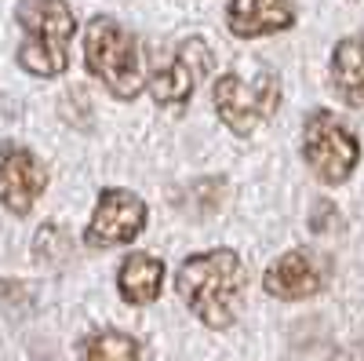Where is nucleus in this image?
Wrapping results in <instances>:
<instances>
[{
  "label": "nucleus",
  "instance_id": "4",
  "mask_svg": "<svg viewBox=\"0 0 364 361\" xmlns=\"http://www.w3.org/2000/svg\"><path fill=\"white\" fill-rule=\"evenodd\" d=\"M84 63L117 99H135L149 84L146 55L139 41L109 15L91 19L87 33H84Z\"/></svg>",
  "mask_w": 364,
  "mask_h": 361
},
{
  "label": "nucleus",
  "instance_id": "5",
  "mask_svg": "<svg viewBox=\"0 0 364 361\" xmlns=\"http://www.w3.org/2000/svg\"><path fill=\"white\" fill-rule=\"evenodd\" d=\"M302 157L321 183L339 187L360 161V142L331 110H317L310 113L306 132H302Z\"/></svg>",
  "mask_w": 364,
  "mask_h": 361
},
{
  "label": "nucleus",
  "instance_id": "12",
  "mask_svg": "<svg viewBox=\"0 0 364 361\" xmlns=\"http://www.w3.org/2000/svg\"><path fill=\"white\" fill-rule=\"evenodd\" d=\"M161 281H164V263L157 256H146V252H132L117 274V288L132 307L154 303L161 295Z\"/></svg>",
  "mask_w": 364,
  "mask_h": 361
},
{
  "label": "nucleus",
  "instance_id": "2",
  "mask_svg": "<svg viewBox=\"0 0 364 361\" xmlns=\"http://www.w3.org/2000/svg\"><path fill=\"white\" fill-rule=\"evenodd\" d=\"M22 26L18 66L33 77H58L70 66V37L77 33V19L66 0H22L15 11Z\"/></svg>",
  "mask_w": 364,
  "mask_h": 361
},
{
  "label": "nucleus",
  "instance_id": "10",
  "mask_svg": "<svg viewBox=\"0 0 364 361\" xmlns=\"http://www.w3.org/2000/svg\"><path fill=\"white\" fill-rule=\"evenodd\" d=\"M291 22H295L291 0H230V8H226V26L237 37L281 33Z\"/></svg>",
  "mask_w": 364,
  "mask_h": 361
},
{
  "label": "nucleus",
  "instance_id": "1",
  "mask_svg": "<svg viewBox=\"0 0 364 361\" xmlns=\"http://www.w3.org/2000/svg\"><path fill=\"white\" fill-rule=\"evenodd\" d=\"M175 288L208 328H230L245 295V263L233 248L197 252L178 266Z\"/></svg>",
  "mask_w": 364,
  "mask_h": 361
},
{
  "label": "nucleus",
  "instance_id": "13",
  "mask_svg": "<svg viewBox=\"0 0 364 361\" xmlns=\"http://www.w3.org/2000/svg\"><path fill=\"white\" fill-rule=\"evenodd\" d=\"M84 361H139V343L124 333H99L87 340Z\"/></svg>",
  "mask_w": 364,
  "mask_h": 361
},
{
  "label": "nucleus",
  "instance_id": "3",
  "mask_svg": "<svg viewBox=\"0 0 364 361\" xmlns=\"http://www.w3.org/2000/svg\"><path fill=\"white\" fill-rule=\"evenodd\" d=\"M211 99H215L219 120L233 135H252L277 113L281 77L262 63H240L215 80Z\"/></svg>",
  "mask_w": 364,
  "mask_h": 361
},
{
  "label": "nucleus",
  "instance_id": "7",
  "mask_svg": "<svg viewBox=\"0 0 364 361\" xmlns=\"http://www.w3.org/2000/svg\"><path fill=\"white\" fill-rule=\"evenodd\" d=\"M48 187L44 164L18 142H0V204L15 216H26Z\"/></svg>",
  "mask_w": 364,
  "mask_h": 361
},
{
  "label": "nucleus",
  "instance_id": "9",
  "mask_svg": "<svg viewBox=\"0 0 364 361\" xmlns=\"http://www.w3.org/2000/svg\"><path fill=\"white\" fill-rule=\"evenodd\" d=\"M262 288L273 299H288V303L310 299L324 288V266L310 248H291L269 263V270L262 274Z\"/></svg>",
  "mask_w": 364,
  "mask_h": 361
},
{
  "label": "nucleus",
  "instance_id": "8",
  "mask_svg": "<svg viewBox=\"0 0 364 361\" xmlns=\"http://www.w3.org/2000/svg\"><path fill=\"white\" fill-rule=\"evenodd\" d=\"M211 73V48L200 41V37H190L186 44H182L175 51V58L154 73V80H149V92H154V99L161 106H182L193 92L197 84Z\"/></svg>",
  "mask_w": 364,
  "mask_h": 361
},
{
  "label": "nucleus",
  "instance_id": "6",
  "mask_svg": "<svg viewBox=\"0 0 364 361\" xmlns=\"http://www.w3.org/2000/svg\"><path fill=\"white\" fill-rule=\"evenodd\" d=\"M146 226V204L132 190H102L99 204L91 212V223L84 230V245L87 248H113V245H128L135 241Z\"/></svg>",
  "mask_w": 364,
  "mask_h": 361
},
{
  "label": "nucleus",
  "instance_id": "11",
  "mask_svg": "<svg viewBox=\"0 0 364 361\" xmlns=\"http://www.w3.org/2000/svg\"><path fill=\"white\" fill-rule=\"evenodd\" d=\"M331 88L346 106L364 110V37H346L331 51Z\"/></svg>",
  "mask_w": 364,
  "mask_h": 361
}]
</instances>
